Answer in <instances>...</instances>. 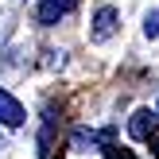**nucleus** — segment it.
Instances as JSON below:
<instances>
[{
  "mask_svg": "<svg viewBox=\"0 0 159 159\" xmlns=\"http://www.w3.org/2000/svg\"><path fill=\"white\" fill-rule=\"evenodd\" d=\"M116 8H109V4H101L97 8V16H93V31H89V39L93 43H105V39H113V31H116Z\"/></svg>",
  "mask_w": 159,
  "mask_h": 159,
  "instance_id": "f257e3e1",
  "label": "nucleus"
},
{
  "mask_svg": "<svg viewBox=\"0 0 159 159\" xmlns=\"http://www.w3.org/2000/svg\"><path fill=\"white\" fill-rule=\"evenodd\" d=\"M78 8V0H39V23L43 27H54L62 16H70Z\"/></svg>",
  "mask_w": 159,
  "mask_h": 159,
  "instance_id": "f03ea898",
  "label": "nucleus"
},
{
  "mask_svg": "<svg viewBox=\"0 0 159 159\" xmlns=\"http://www.w3.org/2000/svg\"><path fill=\"white\" fill-rule=\"evenodd\" d=\"M23 120H27L23 105H20V101H16L8 89H0V124H4V128H20Z\"/></svg>",
  "mask_w": 159,
  "mask_h": 159,
  "instance_id": "7ed1b4c3",
  "label": "nucleus"
},
{
  "mask_svg": "<svg viewBox=\"0 0 159 159\" xmlns=\"http://www.w3.org/2000/svg\"><path fill=\"white\" fill-rule=\"evenodd\" d=\"M155 120H159V116L152 113V109H136L132 120H128V136L132 140H152L155 136Z\"/></svg>",
  "mask_w": 159,
  "mask_h": 159,
  "instance_id": "20e7f679",
  "label": "nucleus"
},
{
  "mask_svg": "<svg viewBox=\"0 0 159 159\" xmlns=\"http://www.w3.org/2000/svg\"><path fill=\"white\" fill-rule=\"evenodd\" d=\"M101 136H93V132H85V128H78L74 132V140H70V148H74V152H85V144H97Z\"/></svg>",
  "mask_w": 159,
  "mask_h": 159,
  "instance_id": "39448f33",
  "label": "nucleus"
},
{
  "mask_svg": "<svg viewBox=\"0 0 159 159\" xmlns=\"http://www.w3.org/2000/svg\"><path fill=\"white\" fill-rule=\"evenodd\" d=\"M101 152H105V159H136V155L128 152V148H120V144H105Z\"/></svg>",
  "mask_w": 159,
  "mask_h": 159,
  "instance_id": "423d86ee",
  "label": "nucleus"
},
{
  "mask_svg": "<svg viewBox=\"0 0 159 159\" xmlns=\"http://www.w3.org/2000/svg\"><path fill=\"white\" fill-rule=\"evenodd\" d=\"M144 35L148 39H159V12H148L144 16Z\"/></svg>",
  "mask_w": 159,
  "mask_h": 159,
  "instance_id": "0eeeda50",
  "label": "nucleus"
},
{
  "mask_svg": "<svg viewBox=\"0 0 159 159\" xmlns=\"http://www.w3.org/2000/svg\"><path fill=\"white\" fill-rule=\"evenodd\" d=\"M152 148H155V155H159V136H152Z\"/></svg>",
  "mask_w": 159,
  "mask_h": 159,
  "instance_id": "6e6552de",
  "label": "nucleus"
},
{
  "mask_svg": "<svg viewBox=\"0 0 159 159\" xmlns=\"http://www.w3.org/2000/svg\"><path fill=\"white\" fill-rule=\"evenodd\" d=\"M0 148H8V140H4V136H0Z\"/></svg>",
  "mask_w": 159,
  "mask_h": 159,
  "instance_id": "1a4fd4ad",
  "label": "nucleus"
},
{
  "mask_svg": "<svg viewBox=\"0 0 159 159\" xmlns=\"http://www.w3.org/2000/svg\"><path fill=\"white\" fill-rule=\"evenodd\" d=\"M155 116H159V105H155Z\"/></svg>",
  "mask_w": 159,
  "mask_h": 159,
  "instance_id": "9d476101",
  "label": "nucleus"
}]
</instances>
